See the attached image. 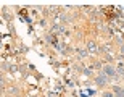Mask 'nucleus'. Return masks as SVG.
Wrapping results in <instances>:
<instances>
[{
  "mask_svg": "<svg viewBox=\"0 0 124 97\" xmlns=\"http://www.w3.org/2000/svg\"><path fill=\"white\" fill-rule=\"evenodd\" d=\"M105 83H106V78H105V76H98V78H97V84H100V86H103Z\"/></svg>",
  "mask_w": 124,
  "mask_h": 97,
  "instance_id": "2",
  "label": "nucleus"
},
{
  "mask_svg": "<svg viewBox=\"0 0 124 97\" xmlns=\"http://www.w3.org/2000/svg\"><path fill=\"white\" fill-rule=\"evenodd\" d=\"M89 49H90V50H97V47H95V45H93L92 42H89Z\"/></svg>",
  "mask_w": 124,
  "mask_h": 97,
  "instance_id": "4",
  "label": "nucleus"
},
{
  "mask_svg": "<svg viewBox=\"0 0 124 97\" xmlns=\"http://www.w3.org/2000/svg\"><path fill=\"white\" fill-rule=\"evenodd\" d=\"M115 92L118 97H124V89H119V88H115Z\"/></svg>",
  "mask_w": 124,
  "mask_h": 97,
  "instance_id": "3",
  "label": "nucleus"
},
{
  "mask_svg": "<svg viewBox=\"0 0 124 97\" xmlns=\"http://www.w3.org/2000/svg\"><path fill=\"white\" fill-rule=\"evenodd\" d=\"M105 76H115V70L110 68V66H106L105 68Z\"/></svg>",
  "mask_w": 124,
  "mask_h": 97,
  "instance_id": "1",
  "label": "nucleus"
}]
</instances>
